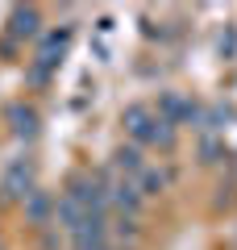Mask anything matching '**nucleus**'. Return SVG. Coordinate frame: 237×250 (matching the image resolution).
Instances as JSON below:
<instances>
[{"label":"nucleus","mask_w":237,"mask_h":250,"mask_svg":"<svg viewBox=\"0 0 237 250\" xmlns=\"http://www.w3.org/2000/svg\"><path fill=\"white\" fill-rule=\"evenodd\" d=\"M154 125H158V117L150 113V108H129V113H125V129H129L138 142H150V138H154Z\"/></svg>","instance_id":"f257e3e1"},{"label":"nucleus","mask_w":237,"mask_h":250,"mask_svg":"<svg viewBox=\"0 0 237 250\" xmlns=\"http://www.w3.org/2000/svg\"><path fill=\"white\" fill-rule=\"evenodd\" d=\"M4 196H29V167L25 163H13L9 175H4Z\"/></svg>","instance_id":"f03ea898"},{"label":"nucleus","mask_w":237,"mask_h":250,"mask_svg":"<svg viewBox=\"0 0 237 250\" xmlns=\"http://www.w3.org/2000/svg\"><path fill=\"white\" fill-rule=\"evenodd\" d=\"M38 29V13L34 9H17L13 13V34H34Z\"/></svg>","instance_id":"7ed1b4c3"},{"label":"nucleus","mask_w":237,"mask_h":250,"mask_svg":"<svg viewBox=\"0 0 237 250\" xmlns=\"http://www.w3.org/2000/svg\"><path fill=\"white\" fill-rule=\"evenodd\" d=\"M117 167H121V171H129V175H141V150H138V146L121 150V154H117Z\"/></svg>","instance_id":"20e7f679"},{"label":"nucleus","mask_w":237,"mask_h":250,"mask_svg":"<svg viewBox=\"0 0 237 250\" xmlns=\"http://www.w3.org/2000/svg\"><path fill=\"white\" fill-rule=\"evenodd\" d=\"M9 117H13V129H17V134H34V113H29V108L13 104V108H9Z\"/></svg>","instance_id":"39448f33"},{"label":"nucleus","mask_w":237,"mask_h":250,"mask_svg":"<svg viewBox=\"0 0 237 250\" xmlns=\"http://www.w3.org/2000/svg\"><path fill=\"white\" fill-rule=\"evenodd\" d=\"M167 184V175H162V171H141V192H158V188Z\"/></svg>","instance_id":"423d86ee"},{"label":"nucleus","mask_w":237,"mask_h":250,"mask_svg":"<svg viewBox=\"0 0 237 250\" xmlns=\"http://www.w3.org/2000/svg\"><path fill=\"white\" fill-rule=\"evenodd\" d=\"M29 213H34V217H46V200L34 196V200H29Z\"/></svg>","instance_id":"0eeeda50"}]
</instances>
